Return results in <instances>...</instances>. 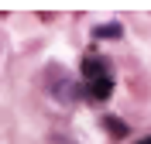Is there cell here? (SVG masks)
<instances>
[{
    "label": "cell",
    "mask_w": 151,
    "mask_h": 144,
    "mask_svg": "<svg viewBox=\"0 0 151 144\" xmlns=\"http://www.w3.org/2000/svg\"><path fill=\"white\" fill-rule=\"evenodd\" d=\"M110 93H113V79H110V76L89 82V96H93V100H110Z\"/></svg>",
    "instance_id": "2"
},
{
    "label": "cell",
    "mask_w": 151,
    "mask_h": 144,
    "mask_svg": "<svg viewBox=\"0 0 151 144\" xmlns=\"http://www.w3.org/2000/svg\"><path fill=\"white\" fill-rule=\"evenodd\" d=\"M134 144H151V137H141V141H134Z\"/></svg>",
    "instance_id": "5"
},
{
    "label": "cell",
    "mask_w": 151,
    "mask_h": 144,
    "mask_svg": "<svg viewBox=\"0 0 151 144\" xmlns=\"http://www.w3.org/2000/svg\"><path fill=\"white\" fill-rule=\"evenodd\" d=\"M83 76L89 79V82H93V79H103V76H110V72H106V58H86L83 62Z\"/></svg>",
    "instance_id": "1"
},
{
    "label": "cell",
    "mask_w": 151,
    "mask_h": 144,
    "mask_svg": "<svg viewBox=\"0 0 151 144\" xmlns=\"http://www.w3.org/2000/svg\"><path fill=\"white\" fill-rule=\"evenodd\" d=\"M103 130H110L113 137H127L131 130H127V124L124 120H117V117H103Z\"/></svg>",
    "instance_id": "3"
},
{
    "label": "cell",
    "mask_w": 151,
    "mask_h": 144,
    "mask_svg": "<svg viewBox=\"0 0 151 144\" xmlns=\"http://www.w3.org/2000/svg\"><path fill=\"white\" fill-rule=\"evenodd\" d=\"M124 31H120V24H103V28H96L93 31V38H120Z\"/></svg>",
    "instance_id": "4"
}]
</instances>
